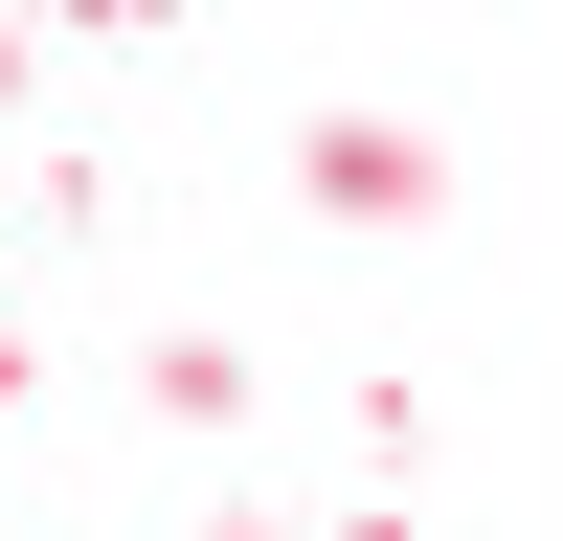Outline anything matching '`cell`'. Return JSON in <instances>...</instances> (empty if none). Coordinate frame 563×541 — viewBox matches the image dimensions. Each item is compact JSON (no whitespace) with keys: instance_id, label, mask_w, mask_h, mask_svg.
Returning a JSON list of instances; mask_svg holds the SVG:
<instances>
[{"instance_id":"6da1fadb","label":"cell","mask_w":563,"mask_h":541,"mask_svg":"<svg viewBox=\"0 0 563 541\" xmlns=\"http://www.w3.org/2000/svg\"><path fill=\"white\" fill-rule=\"evenodd\" d=\"M316 203H361V225H429V135H316Z\"/></svg>"}]
</instances>
